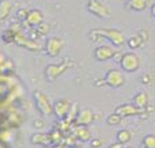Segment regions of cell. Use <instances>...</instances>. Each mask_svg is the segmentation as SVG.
Here are the masks:
<instances>
[{
	"mask_svg": "<svg viewBox=\"0 0 155 148\" xmlns=\"http://www.w3.org/2000/svg\"><path fill=\"white\" fill-rule=\"evenodd\" d=\"M44 148H65L64 144H56V146H49V147H44Z\"/></svg>",
	"mask_w": 155,
	"mask_h": 148,
	"instance_id": "cell-29",
	"label": "cell"
},
{
	"mask_svg": "<svg viewBox=\"0 0 155 148\" xmlns=\"http://www.w3.org/2000/svg\"><path fill=\"white\" fill-rule=\"evenodd\" d=\"M26 15H27V10H19L18 11V18L19 19H22V18H26Z\"/></svg>",
	"mask_w": 155,
	"mask_h": 148,
	"instance_id": "cell-28",
	"label": "cell"
},
{
	"mask_svg": "<svg viewBox=\"0 0 155 148\" xmlns=\"http://www.w3.org/2000/svg\"><path fill=\"white\" fill-rule=\"evenodd\" d=\"M74 65V61L71 60H64V61L59 63V64H48L45 67V71H44V75H45L46 82L49 83H53L56 79H59L68 68H71Z\"/></svg>",
	"mask_w": 155,
	"mask_h": 148,
	"instance_id": "cell-3",
	"label": "cell"
},
{
	"mask_svg": "<svg viewBox=\"0 0 155 148\" xmlns=\"http://www.w3.org/2000/svg\"><path fill=\"white\" fill-rule=\"evenodd\" d=\"M71 106H72V103L67 98H60V99L54 101V103H53V114L59 120L67 118V116L70 114Z\"/></svg>",
	"mask_w": 155,
	"mask_h": 148,
	"instance_id": "cell-8",
	"label": "cell"
},
{
	"mask_svg": "<svg viewBox=\"0 0 155 148\" xmlns=\"http://www.w3.org/2000/svg\"><path fill=\"white\" fill-rule=\"evenodd\" d=\"M153 79H154V76H153V73L151 72H146V73H143V76H142V83L143 84H151L153 83Z\"/></svg>",
	"mask_w": 155,
	"mask_h": 148,
	"instance_id": "cell-23",
	"label": "cell"
},
{
	"mask_svg": "<svg viewBox=\"0 0 155 148\" xmlns=\"http://www.w3.org/2000/svg\"><path fill=\"white\" fill-rule=\"evenodd\" d=\"M142 144H143V147H144V148H155V135L144 136Z\"/></svg>",
	"mask_w": 155,
	"mask_h": 148,
	"instance_id": "cell-21",
	"label": "cell"
},
{
	"mask_svg": "<svg viewBox=\"0 0 155 148\" xmlns=\"http://www.w3.org/2000/svg\"><path fill=\"white\" fill-rule=\"evenodd\" d=\"M143 42H144V40L142 38V35H140V34L132 35V37L129 38L128 41H127V43H128L129 49H137V48H140V46L143 45Z\"/></svg>",
	"mask_w": 155,
	"mask_h": 148,
	"instance_id": "cell-19",
	"label": "cell"
},
{
	"mask_svg": "<svg viewBox=\"0 0 155 148\" xmlns=\"http://www.w3.org/2000/svg\"><path fill=\"white\" fill-rule=\"evenodd\" d=\"M105 84L109 86L110 88H120L121 86L125 84V76L123 71L120 69H109L105 75Z\"/></svg>",
	"mask_w": 155,
	"mask_h": 148,
	"instance_id": "cell-6",
	"label": "cell"
},
{
	"mask_svg": "<svg viewBox=\"0 0 155 148\" xmlns=\"http://www.w3.org/2000/svg\"><path fill=\"white\" fill-rule=\"evenodd\" d=\"M125 148H135V147H134V146H127Z\"/></svg>",
	"mask_w": 155,
	"mask_h": 148,
	"instance_id": "cell-33",
	"label": "cell"
},
{
	"mask_svg": "<svg viewBox=\"0 0 155 148\" xmlns=\"http://www.w3.org/2000/svg\"><path fill=\"white\" fill-rule=\"evenodd\" d=\"M121 117L118 116V114H116V113H112L110 116H107L106 117V124L107 125H118L121 122Z\"/></svg>",
	"mask_w": 155,
	"mask_h": 148,
	"instance_id": "cell-22",
	"label": "cell"
},
{
	"mask_svg": "<svg viewBox=\"0 0 155 148\" xmlns=\"http://www.w3.org/2000/svg\"><path fill=\"white\" fill-rule=\"evenodd\" d=\"M2 38H3V41L7 42V43L14 42V41H15V30L14 29H7L4 33H3Z\"/></svg>",
	"mask_w": 155,
	"mask_h": 148,
	"instance_id": "cell-20",
	"label": "cell"
},
{
	"mask_svg": "<svg viewBox=\"0 0 155 148\" xmlns=\"http://www.w3.org/2000/svg\"><path fill=\"white\" fill-rule=\"evenodd\" d=\"M114 113L118 114L121 118L124 117H134V116H139L143 111L140 109L135 108L132 103H123V105H118L117 108L114 109Z\"/></svg>",
	"mask_w": 155,
	"mask_h": 148,
	"instance_id": "cell-12",
	"label": "cell"
},
{
	"mask_svg": "<svg viewBox=\"0 0 155 148\" xmlns=\"http://www.w3.org/2000/svg\"><path fill=\"white\" fill-rule=\"evenodd\" d=\"M97 117L98 116H95L94 111H91L90 109H83V110H80L79 113H78L74 122L76 124V127H87V125L93 124V122L95 121Z\"/></svg>",
	"mask_w": 155,
	"mask_h": 148,
	"instance_id": "cell-11",
	"label": "cell"
},
{
	"mask_svg": "<svg viewBox=\"0 0 155 148\" xmlns=\"http://www.w3.org/2000/svg\"><path fill=\"white\" fill-rule=\"evenodd\" d=\"M30 143L34 146H41V147H49L52 146V140L49 133H44V132H37L33 133L30 136Z\"/></svg>",
	"mask_w": 155,
	"mask_h": 148,
	"instance_id": "cell-13",
	"label": "cell"
},
{
	"mask_svg": "<svg viewBox=\"0 0 155 148\" xmlns=\"http://www.w3.org/2000/svg\"><path fill=\"white\" fill-rule=\"evenodd\" d=\"M148 102H150V98H148V94L146 91H139L132 97V105H134L135 108L140 109V110L147 108Z\"/></svg>",
	"mask_w": 155,
	"mask_h": 148,
	"instance_id": "cell-14",
	"label": "cell"
},
{
	"mask_svg": "<svg viewBox=\"0 0 155 148\" xmlns=\"http://www.w3.org/2000/svg\"><path fill=\"white\" fill-rule=\"evenodd\" d=\"M63 48H64V41H63V38L57 37V35L49 37L45 42V52H46V54L51 57L59 56V54L61 53Z\"/></svg>",
	"mask_w": 155,
	"mask_h": 148,
	"instance_id": "cell-7",
	"label": "cell"
},
{
	"mask_svg": "<svg viewBox=\"0 0 155 148\" xmlns=\"http://www.w3.org/2000/svg\"><path fill=\"white\" fill-rule=\"evenodd\" d=\"M95 34L98 35V37L107 38V40L114 46H117V48L123 46L124 42H125V35L118 29H105V27H101V29H93L88 33V35H95Z\"/></svg>",
	"mask_w": 155,
	"mask_h": 148,
	"instance_id": "cell-1",
	"label": "cell"
},
{
	"mask_svg": "<svg viewBox=\"0 0 155 148\" xmlns=\"http://www.w3.org/2000/svg\"><path fill=\"white\" fill-rule=\"evenodd\" d=\"M33 127H34V129H37V130H42L44 127H45V124H44V121L41 118H37L33 121Z\"/></svg>",
	"mask_w": 155,
	"mask_h": 148,
	"instance_id": "cell-24",
	"label": "cell"
},
{
	"mask_svg": "<svg viewBox=\"0 0 155 148\" xmlns=\"http://www.w3.org/2000/svg\"><path fill=\"white\" fill-rule=\"evenodd\" d=\"M38 30H40V33H42V34H46V33L49 31V26L48 24H45V23H42V24L38 26Z\"/></svg>",
	"mask_w": 155,
	"mask_h": 148,
	"instance_id": "cell-26",
	"label": "cell"
},
{
	"mask_svg": "<svg viewBox=\"0 0 155 148\" xmlns=\"http://www.w3.org/2000/svg\"><path fill=\"white\" fill-rule=\"evenodd\" d=\"M148 4V0H128L127 2V8L134 11H143Z\"/></svg>",
	"mask_w": 155,
	"mask_h": 148,
	"instance_id": "cell-18",
	"label": "cell"
},
{
	"mask_svg": "<svg viewBox=\"0 0 155 148\" xmlns=\"http://www.w3.org/2000/svg\"><path fill=\"white\" fill-rule=\"evenodd\" d=\"M116 140H117L118 144L124 146V144H128L129 141L132 140V132L128 129H121L117 132V136H116Z\"/></svg>",
	"mask_w": 155,
	"mask_h": 148,
	"instance_id": "cell-17",
	"label": "cell"
},
{
	"mask_svg": "<svg viewBox=\"0 0 155 148\" xmlns=\"http://www.w3.org/2000/svg\"><path fill=\"white\" fill-rule=\"evenodd\" d=\"M107 148H123V146H121V144H118V143H114V144H110Z\"/></svg>",
	"mask_w": 155,
	"mask_h": 148,
	"instance_id": "cell-30",
	"label": "cell"
},
{
	"mask_svg": "<svg viewBox=\"0 0 155 148\" xmlns=\"http://www.w3.org/2000/svg\"><path fill=\"white\" fill-rule=\"evenodd\" d=\"M86 8H87L88 12L93 14L97 18L106 19V18H110V15H112L110 8L107 5H105L104 3H101L99 0H88Z\"/></svg>",
	"mask_w": 155,
	"mask_h": 148,
	"instance_id": "cell-5",
	"label": "cell"
},
{
	"mask_svg": "<svg viewBox=\"0 0 155 148\" xmlns=\"http://www.w3.org/2000/svg\"><path fill=\"white\" fill-rule=\"evenodd\" d=\"M8 61V59H7V56H5L3 52H0V67H4V64Z\"/></svg>",
	"mask_w": 155,
	"mask_h": 148,
	"instance_id": "cell-27",
	"label": "cell"
},
{
	"mask_svg": "<svg viewBox=\"0 0 155 148\" xmlns=\"http://www.w3.org/2000/svg\"><path fill=\"white\" fill-rule=\"evenodd\" d=\"M26 21L27 26H31V27H38L40 24L44 23L45 21V16H44V12L38 8H33V10L27 11V15L25 18Z\"/></svg>",
	"mask_w": 155,
	"mask_h": 148,
	"instance_id": "cell-10",
	"label": "cell"
},
{
	"mask_svg": "<svg viewBox=\"0 0 155 148\" xmlns=\"http://www.w3.org/2000/svg\"><path fill=\"white\" fill-rule=\"evenodd\" d=\"M33 99H34L35 109L40 111L41 116L49 117L53 114V103L51 102L49 97L45 92H42L41 90H34V92H33Z\"/></svg>",
	"mask_w": 155,
	"mask_h": 148,
	"instance_id": "cell-2",
	"label": "cell"
},
{
	"mask_svg": "<svg viewBox=\"0 0 155 148\" xmlns=\"http://www.w3.org/2000/svg\"><path fill=\"white\" fill-rule=\"evenodd\" d=\"M150 11H151V15H153V16H154V18H155V3H154V4H153V5H151Z\"/></svg>",
	"mask_w": 155,
	"mask_h": 148,
	"instance_id": "cell-31",
	"label": "cell"
},
{
	"mask_svg": "<svg viewBox=\"0 0 155 148\" xmlns=\"http://www.w3.org/2000/svg\"><path fill=\"white\" fill-rule=\"evenodd\" d=\"M118 64H120L121 71L132 73V72H136L140 68V59L135 52H127V53H124L121 56Z\"/></svg>",
	"mask_w": 155,
	"mask_h": 148,
	"instance_id": "cell-4",
	"label": "cell"
},
{
	"mask_svg": "<svg viewBox=\"0 0 155 148\" xmlns=\"http://www.w3.org/2000/svg\"><path fill=\"white\" fill-rule=\"evenodd\" d=\"M11 10H12V4L10 0H0V22L5 21L10 16Z\"/></svg>",
	"mask_w": 155,
	"mask_h": 148,
	"instance_id": "cell-16",
	"label": "cell"
},
{
	"mask_svg": "<svg viewBox=\"0 0 155 148\" xmlns=\"http://www.w3.org/2000/svg\"><path fill=\"white\" fill-rule=\"evenodd\" d=\"M116 49L110 45H102L94 49V59L97 61H107L112 57H114Z\"/></svg>",
	"mask_w": 155,
	"mask_h": 148,
	"instance_id": "cell-9",
	"label": "cell"
},
{
	"mask_svg": "<svg viewBox=\"0 0 155 148\" xmlns=\"http://www.w3.org/2000/svg\"><path fill=\"white\" fill-rule=\"evenodd\" d=\"M74 135H75V137L80 141L91 140V132L88 130L87 127H76V129L74 130Z\"/></svg>",
	"mask_w": 155,
	"mask_h": 148,
	"instance_id": "cell-15",
	"label": "cell"
},
{
	"mask_svg": "<svg viewBox=\"0 0 155 148\" xmlns=\"http://www.w3.org/2000/svg\"><path fill=\"white\" fill-rule=\"evenodd\" d=\"M71 148H82V147H80V146H78V144H75V146H72Z\"/></svg>",
	"mask_w": 155,
	"mask_h": 148,
	"instance_id": "cell-32",
	"label": "cell"
},
{
	"mask_svg": "<svg viewBox=\"0 0 155 148\" xmlns=\"http://www.w3.org/2000/svg\"><path fill=\"white\" fill-rule=\"evenodd\" d=\"M102 143H104L102 139H91L90 140V147L91 148H99L102 146Z\"/></svg>",
	"mask_w": 155,
	"mask_h": 148,
	"instance_id": "cell-25",
	"label": "cell"
}]
</instances>
